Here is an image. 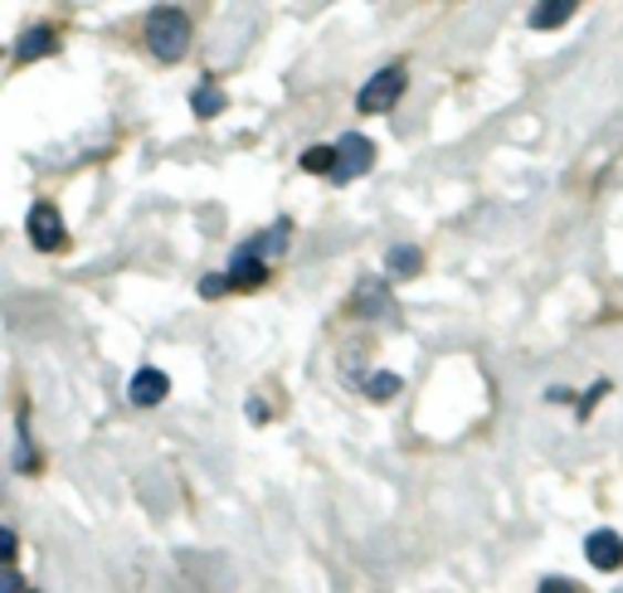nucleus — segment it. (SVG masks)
<instances>
[{
  "mask_svg": "<svg viewBox=\"0 0 623 593\" xmlns=\"http://www.w3.org/2000/svg\"><path fill=\"white\" fill-rule=\"evenodd\" d=\"M190 40H195V24L180 6H156L146 15V49L156 54V64H180L190 54Z\"/></svg>",
  "mask_w": 623,
  "mask_h": 593,
  "instance_id": "f257e3e1",
  "label": "nucleus"
},
{
  "mask_svg": "<svg viewBox=\"0 0 623 593\" xmlns=\"http://www.w3.org/2000/svg\"><path fill=\"white\" fill-rule=\"evenodd\" d=\"M405 89H409V69H405V59H395V64L375 69L371 79L361 83L356 107H361V113H390V107L405 97Z\"/></svg>",
  "mask_w": 623,
  "mask_h": 593,
  "instance_id": "f03ea898",
  "label": "nucleus"
},
{
  "mask_svg": "<svg viewBox=\"0 0 623 593\" xmlns=\"http://www.w3.org/2000/svg\"><path fill=\"white\" fill-rule=\"evenodd\" d=\"M371 170H375V146H371V137L346 132V137L336 142V176H332V185H351V180L371 176Z\"/></svg>",
  "mask_w": 623,
  "mask_h": 593,
  "instance_id": "7ed1b4c3",
  "label": "nucleus"
},
{
  "mask_svg": "<svg viewBox=\"0 0 623 593\" xmlns=\"http://www.w3.org/2000/svg\"><path fill=\"white\" fill-rule=\"evenodd\" d=\"M24 229H30V243L40 253H64L69 249V229H64V215H59L49 200H40L30 209V219H24Z\"/></svg>",
  "mask_w": 623,
  "mask_h": 593,
  "instance_id": "20e7f679",
  "label": "nucleus"
},
{
  "mask_svg": "<svg viewBox=\"0 0 623 593\" xmlns=\"http://www.w3.org/2000/svg\"><path fill=\"white\" fill-rule=\"evenodd\" d=\"M351 316H361V321L395 316V292H390V282L385 278H361L356 292H351Z\"/></svg>",
  "mask_w": 623,
  "mask_h": 593,
  "instance_id": "39448f33",
  "label": "nucleus"
},
{
  "mask_svg": "<svg viewBox=\"0 0 623 593\" xmlns=\"http://www.w3.org/2000/svg\"><path fill=\"white\" fill-rule=\"evenodd\" d=\"M225 278H229V288H235V292H259L263 282L273 278V263H263L259 253H249L239 243L235 258H229V268H225Z\"/></svg>",
  "mask_w": 623,
  "mask_h": 593,
  "instance_id": "423d86ee",
  "label": "nucleus"
},
{
  "mask_svg": "<svg viewBox=\"0 0 623 593\" xmlns=\"http://www.w3.org/2000/svg\"><path fill=\"white\" fill-rule=\"evenodd\" d=\"M54 49H59V30L40 20V24H24V30H20V40H15V49H10V59L24 69V64H34V59H49Z\"/></svg>",
  "mask_w": 623,
  "mask_h": 593,
  "instance_id": "0eeeda50",
  "label": "nucleus"
},
{
  "mask_svg": "<svg viewBox=\"0 0 623 593\" xmlns=\"http://www.w3.org/2000/svg\"><path fill=\"white\" fill-rule=\"evenodd\" d=\"M584 560L600 574L623 570V535L619 530H590V535H584Z\"/></svg>",
  "mask_w": 623,
  "mask_h": 593,
  "instance_id": "6e6552de",
  "label": "nucleus"
},
{
  "mask_svg": "<svg viewBox=\"0 0 623 593\" xmlns=\"http://www.w3.org/2000/svg\"><path fill=\"white\" fill-rule=\"evenodd\" d=\"M166 394H170V375L166 370H156V365H142L137 375L127 379V399L137 404V409H156Z\"/></svg>",
  "mask_w": 623,
  "mask_h": 593,
  "instance_id": "1a4fd4ad",
  "label": "nucleus"
},
{
  "mask_svg": "<svg viewBox=\"0 0 623 593\" xmlns=\"http://www.w3.org/2000/svg\"><path fill=\"white\" fill-rule=\"evenodd\" d=\"M288 239H292V219H273V225L259 229L253 239H243V249L259 253L263 263H278V258L288 253Z\"/></svg>",
  "mask_w": 623,
  "mask_h": 593,
  "instance_id": "9d476101",
  "label": "nucleus"
},
{
  "mask_svg": "<svg viewBox=\"0 0 623 593\" xmlns=\"http://www.w3.org/2000/svg\"><path fill=\"white\" fill-rule=\"evenodd\" d=\"M229 107V97H225V89L215 83V73H200V83L190 89V113L200 117V122H210V117H219Z\"/></svg>",
  "mask_w": 623,
  "mask_h": 593,
  "instance_id": "9b49d317",
  "label": "nucleus"
},
{
  "mask_svg": "<svg viewBox=\"0 0 623 593\" xmlns=\"http://www.w3.org/2000/svg\"><path fill=\"white\" fill-rule=\"evenodd\" d=\"M575 0H541V6H531V30H560L575 20Z\"/></svg>",
  "mask_w": 623,
  "mask_h": 593,
  "instance_id": "f8f14e48",
  "label": "nucleus"
},
{
  "mask_svg": "<svg viewBox=\"0 0 623 593\" xmlns=\"http://www.w3.org/2000/svg\"><path fill=\"white\" fill-rule=\"evenodd\" d=\"M419 268H424L419 243H395V249L385 253V273L390 278H419Z\"/></svg>",
  "mask_w": 623,
  "mask_h": 593,
  "instance_id": "ddd939ff",
  "label": "nucleus"
},
{
  "mask_svg": "<svg viewBox=\"0 0 623 593\" xmlns=\"http://www.w3.org/2000/svg\"><path fill=\"white\" fill-rule=\"evenodd\" d=\"M15 472L20 477H34L40 472V452H34V443H30V418H15Z\"/></svg>",
  "mask_w": 623,
  "mask_h": 593,
  "instance_id": "4468645a",
  "label": "nucleus"
},
{
  "mask_svg": "<svg viewBox=\"0 0 623 593\" xmlns=\"http://www.w3.org/2000/svg\"><path fill=\"white\" fill-rule=\"evenodd\" d=\"M361 389H365V399H375V404H390L399 389H405V379L395 375V370H375V375H365L361 379Z\"/></svg>",
  "mask_w": 623,
  "mask_h": 593,
  "instance_id": "2eb2a0df",
  "label": "nucleus"
},
{
  "mask_svg": "<svg viewBox=\"0 0 623 593\" xmlns=\"http://www.w3.org/2000/svg\"><path fill=\"white\" fill-rule=\"evenodd\" d=\"M298 166L308 170V176H326V180H332L336 176V142L332 146H308V152L298 156Z\"/></svg>",
  "mask_w": 623,
  "mask_h": 593,
  "instance_id": "dca6fc26",
  "label": "nucleus"
},
{
  "mask_svg": "<svg viewBox=\"0 0 623 593\" xmlns=\"http://www.w3.org/2000/svg\"><path fill=\"white\" fill-rule=\"evenodd\" d=\"M225 292H235L225 273H205V278H200V296H205V302H219Z\"/></svg>",
  "mask_w": 623,
  "mask_h": 593,
  "instance_id": "f3484780",
  "label": "nucleus"
},
{
  "mask_svg": "<svg viewBox=\"0 0 623 593\" xmlns=\"http://www.w3.org/2000/svg\"><path fill=\"white\" fill-rule=\"evenodd\" d=\"M536 593H584V584H575V579H565V574H546L541 584H536Z\"/></svg>",
  "mask_w": 623,
  "mask_h": 593,
  "instance_id": "a211bd4d",
  "label": "nucleus"
},
{
  "mask_svg": "<svg viewBox=\"0 0 623 593\" xmlns=\"http://www.w3.org/2000/svg\"><path fill=\"white\" fill-rule=\"evenodd\" d=\"M604 394H609V379H600V385H594V389L580 399V418H590V414H594V404H600Z\"/></svg>",
  "mask_w": 623,
  "mask_h": 593,
  "instance_id": "6ab92c4d",
  "label": "nucleus"
},
{
  "mask_svg": "<svg viewBox=\"0 0 623 593\" xmlns=\"http://www.w3.org/2000/svg\"><path fill=\"white\" fill-rule=\"evenodd\" d=\"M0 545H6V570H15V550H20L15 530H0Z\"/></svg>",
  "mask_w": 623,
  "mask_h": 593,
  "instance_id": "aec40b11",
  "label": "nucleus"
},
{
  "mask_svg": "<svg viewBox=\"0 0 623 593\" xmlns=\"http://www.w3.org/2000/svg\"><path fill=\"white\" fill-rule=\"evenodd\" d=\"M249 418H253V424H268V404L263 399H249Z\"/></svg>",
  "mask_w": 623,
  "mask_h": 593,
  "instance_id": "412c9836",
  "label": "nucleus"
}]
</instances>
